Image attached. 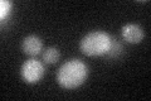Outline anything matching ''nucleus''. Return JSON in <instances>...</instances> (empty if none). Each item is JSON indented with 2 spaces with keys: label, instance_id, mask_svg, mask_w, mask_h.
<instances>
[{
  "label": "nucleus",
  "instance_id": "nucleus-1",
  "mask_svg": "<svg viewBox=\"0 0 151 101\" xmlns=\"http://www.w3.org/2000/svg\"><path fill=\"white\" fill-rule=\"evenodd\" d=\"M88 77V67L83 61L73 58L59 67L57 72V81L60 87L73 90L79 87Z\"/></svg>",
  "mask_w": 151,
  "mask_h": 101
},
{
  "label": "nucleus",
  "instance_id": "nucleus-2",
  "mask_svg": "<svg viewBox=\"0 0 151 101\" xmlns=\"http://www.w3.org/2000/svg\"><path fill=\"white\" fill-rule=\"evenodd\" d=\"M111 42L112 37L108 33L102 31H93L82 38L79 48L83 54L89 57L106 56L107 52L110 51Z\"/></svg>",
  "mask_w": 151,
  "mask_h": 101
},
{
  "label": "nucleus",
  "instance_id": "nucleus-8",
  "mask_svg": "<svg viewBox=\"0 0 151 101\" xmlns=\"http://www.w3.org/2000/svg\"><path fill=\"white\" fill-rule=\"evenodd\" d=\"M12 8H13V3L9 1V0H1L0 1V18H1V20L8 18Z\"/></svg>",
  "mask_w": 151,
  "mask_h": 101
},
{
  "label": "nucleus",
  "instance_id": "nucleus-5",
  "mask_svg": "<svg viewBox=\"0 0 151 101\" xmlns=\"http://www.w3.org/2000/svg\"><path fill=\"white\" fill-rule=\"evenodd\" d=\"M22 49L28 56H37L43 49V42L37 36H28L23 39Z\"/></svg>",
  "mask_w": 151,
  "mask_h": 101
},
{
  "label": "nucleus",
  "instance_id": "nucleus-3",
  "mask_svg": "<svg viewBox=\"0 0 151 101\" xmlns=\"http://www.w3.org/2000/svg\"><path fill=\"white\" fill-rule=\"evenodd\" d=\"M44 73H45L44 65L35 58H30L25 61L22 65V68H20L22 78L27 84H37L38 81L43 78Z\"/></svg>",
  "mask_w": 151,
  "mask_h": 101
},
{
  "label": "nucleus",
  "instance_id": "nucleus-7",
  "mask_svg": "<svg viewBox=\"0 0 151 101\" xmlns=\"http://www.w3.org/2000/svg\"><path fill=\"white\" fill-rule=\"evenodd\" d=\"M121 52H122V46H121V43L117 41V39H113V38H112L110 51L107 52L106 57H107V58H117V57L120 56Z\"/></svg>",
  "mask_w": 151,
  "mask_h": 101
},
{
  "label": "nucleus",
  "instance_id": "nucleus-4",
  "mask_svg": "<svg viewBox=\"0 0 151 101\" xmlns=\"http://www.w3.org/2000/svg\"><path fill=\"white\" fill-rule=\"evenodd\" d=\"M121 33H122V38L126 42L131 43V44L140 43L144 39V31L137 24H126V25L122 27Z\"/></svg>",
  "mask_w": 151,
  "mask_h": 101
},
{
  "label": "nucleus",
  "instance_id": "nucleus-6",
  "mask_svg": "<svg viewBox=\"0 0 151 101\" xmlns=\"http://www.w3.org/2000/svg\"><path fill=\"white\" fill-rule=\"evenodd\" d=\"M59 57H60V53L59 51L55 47H49L47 48L43 53V61L45 63L48 65H53V63H57L59 61Z\"/></svg>",
  "mask_w": 151,
  "mask_h": 101
}]
</instances>
